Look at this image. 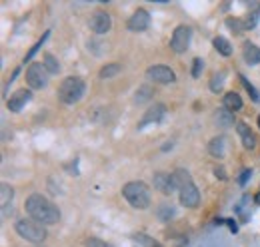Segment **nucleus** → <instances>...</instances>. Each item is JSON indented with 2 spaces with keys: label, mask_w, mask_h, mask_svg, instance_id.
I'll return each instance as SVG.
<instances>
[{
  "label": "nucleus",
  "mask_w": 260,
  "mask_h": 247,
  "mask_svg": "<svg viewBox=\"0 0 260 247\" xmlns=\"http://www.w3.org/2000/svg\"><path fill=\"white\" fill-rule=\"evenodd\" d=\"M24 210H26V214H28L30 219L42 223V225H54L60 219L58 208L50 199H46L44 195H40V193H32V195L26 197Z\"/></svg>",
  "instance_id": "f257e3e1"
},
{
  "label": "nucleus",
  "mask_w": 260,
  "mask_h": 247,
  "mask_svg": "<svg viewBox=\"0 0 260 247\" xmlns=\"http://www.w3.org/2000/svg\"><path fill=\"white\" fill-rule=\"evenodd\" d=\"M164 114H166V106H164V104H154V106H150V108L146 110V114L142 116L140 124H138V130L146 128L148 124H158L164 118Z\"/></svg>",
  "instance_id": "9b49d317"
},
{
  "label": "nucleus",
  "mask_w": 260,
  "mask_h": 247,
  "mask_svg": "<svg viewBox=\"0 0 260 247\" xmlns=\"http://www.w3.org/2000/svg\"><path fill=\"white\" fill-rule=\"evenodd\" d=\"M152 96H154L152 88H148V86H140V88L136 90V94H134V104H136V106L146 104V102H148Z\"/></svg>",
  "instance_id": "aec40b11"
},
{
  "label": "nucleus",
  "mask_w": 260,
  "mask_h": 247,
  "mask_svg": "<svg viewBox=\"0 0 260 247\" xmlns=\"http://www.w3.org/2000/svg\"><path fill=\"white\" fill-rule=\"evenodd\" d=\"M30 100H32V90L20 88V90H16V92L8 98L6 106H8V110H10V112H20V110L30 102Z\"/></svg>",
  "instance_id": "9d476101"
},
{
  "label": "nucleus",
  "mask_w": 260,
  "mask_h": 247,
  "mask_svg": "<svg viewBox=\"0 0 260 247\" xmlns=\"http://www.w3.org/2000/svg\"><path fill=\"white\" fill-rule=\"evenodd\" d=\"M214 48H216L222 56H230V54H232L230 42H228L226 38H222V36H216V38H214Z\"/></svg>",
  "instance_id": "5701e85b"
},
{
  "label": "nucleus",
  "mask_w": 260,
  "mask_h": 247,
  "mask_svg": "<svg viewBox=\"0 0 260 247\" xmlns=\"http://www.w3.org/2000/svg\"><path fill=\"white\" fill-rule=\"evenodd\" d=\"M120 70H122V66H120L118 62H112V64H106V66H102L98 76H100L102 80H104V78H112V76H116Z\"/></svg>",
  "instance_id": "412c9836"
},
{
  "label": "nucleus",
  "mask_w": 260,
  "mask_h": 247,
  "mask_svg": "<svg viewBox=\"0 0 260 247\" xmlns=\"http://www.w3.org/2000/svg\"><path fill=\"white\" fill-rule=\"evenodd\" d=\"M226 150H228L226 136H216V138H212L210 144H208V152L214 155V157H218V159H222V157L226 155Z\"/></svg>",
  "instance_id": "4468645a"
},
{
  "label": "nucleus",
  "mask_w": 260,
  "mask_h": 247,
  "mask_svg": "<svg viewBox=\"0 0 260 247\" xmlns=\"http://www.w3.org/2000/svg\"><path fill=\"white\" fill-rule=\"evenodd\" d=\"M158 216L162 217V219H170V217H174V208L162 205V208H160V212H158Z\"/></svg>",
  "instance_id": "c85d7f7f"
},
{
  "label": "nucleus",
  "mask_w": 260,
  "mask_h": 247,
  "mask_svg": "<svg viewBox=\"0 0 260 247\" xmlns=\"http://www.w3.org/2000/svg\"><path fill=\"white\" fill-rule=\"evenodd\" d=\"M14 229H16V233L22 239H26L30 243H42L46 239V227L42 223L30 219V217L28 219H18L16 225H14Z\"/></svg>",
  "instance_id": "39448f33"
},
{
  "label": "nucleus",
  "mask_w": 260,
  "mask_h": 247,
  "mask_svg": "<svg viewBox=\"0 0 260 247\" xmlns=\"http://www.w3.org/2000/svg\"><path fill=\"white\" fill-rule=\"evenodd\" d=\"M214 122L218 124L220 128H230V126L234 124V118H232V112H228L226 108H220V110H216Z\"/></svg>",
  "instance_id": "6ab92c4d"
},
{
  "label": "nucleus",
  "mask_w": 260,
  "mask_h": 247,
  "mask_svg": "<svg viewBox=\"0 0 260 247\" xmlns=\"http://www.w3.org/2000/svg\"><path fill=\"white\" fill-rule=\"evenodd\" d=\"M250 174H252L250 170H242V172H240V176H238V184L240 185L246 184V182H248V178H250Z\"/></svg>",
  "instance_id": "7c9ffc66"
},
{
  "label": "nucleus",
  "mask_w": 260,
  "mask_h": 247,
  "mask_svg": "<svg viewBox=\"0 0 260 247\" xmlns=\"http://www.w3.org/2000/svg\"><path fill=\"white\" fill-rule=\"evenodd\" d=\"M190 38H192L190 26H186V24L176 26L174 32H172V38H170V48H172V52H176V54L186 52L188 46H190Z\"/></svg>",
  "instance_id": "0eeeda50"
},
{
  "label": "nucleus",
  "mask_w": 260,
  "mask_h": 247,
  "mask_svg": "<svg viewBox=\"0 0 260 247\" xmlns=\"http://www.w3.org/2000/svg\"><path fill=\"white\" fill-rule=\"evenodd\" d=\"M88 24H90V30L94 32V34H106V32L112 28V18H110L108 12L96 10V12H92Z\"/></svg>",
  "instance_id": "1a4fd4ad"
},
{
  "label": "nucleus",
  "mask_w": 260,
  "mask_h": 247,
  "mask_svg": "<svg viewBox=\"0 0 260 247\" xmlns=\"http://www.w3.org/2000/svg\"><path fill=\"white\" fill-rule=\"evenodd\" d=\"M48 34H50V32H44V34H42V38H40V40H38V42L34 44L32 48L28 50V54H26V58H24V62H26V60H30V58H32V56H34V54H36V52H38V50L42 48V44H44V42L48 40Z\"/></svg>",
  "instance_id": "a878e982"
},
{
  "label": "nucleus",
  "mask_w": 260,
  "mask_h": 247,
  "mask_svg": "<svg viewBox=\"0 0 260 247\" xmlns=\"http://www.w3.org/2000/svg\"><path fill=\"white\" fill-rule=\"evenodd\" d=\"M26 84H28V90H42V88H46V84H48V70L44 68V64L34 62V64L28 66V70H26Z\"/></svg>",
  "instance_id": "423d86ee"
},
{
  "label": "nucleus",
  "mask_w": 260,
  "mask_h": 247,
  "mask_svg": "<svg viewBox=\"0 0 260 247\" xmlns=\"http://www.w3.org/2000/svg\"><path fill=\"white\" fill-rule=\"evenodd\" d=\"M172 182H174V187L178 189V197H180V203L184 208L192 210L200 203V191H198V187L194 185L190 174L186 170H182V168L174 170L172 172Z\"/></svg>",
  "instance_id": "f03ea898"
},
{
  "label": "nucleus",
  "mask_w": 260,
  "mask_h": 247,
  "mask_svg": "<svg viewBox=\"0 0 260 247\" xmlns=\"http://www.w3.org/2000/svg\"><path fill=\"white\" fill-rule=\"evenodd\" d=\"M12 197H14V191H12V187L8 184H2L0 185V205H2V214L6 216L8 214V205H10V201H12Z\"/></svg>",
  "instance_id": "a211bd4d"
},
{
  "label": "nucleus",
  "mask_w": 260,
  "mask_h": 247,
  "mask_svg": "<svg viewBox=\"0 0 260 247\" xmlns=\"http://www.w3.org/2000/svg\"><path fill=\"white\" fill-rule=\"evenodd\" d=\"M192 66H194V68H192V76H194V78H198V76H200V70H202V66H204V62L200 60V58H194Z\"/></svg>",
  "instance_id": "c756f323"
},
{
  "label": "nucleus",
  "mask_w": 260,
  "mask_h": 247,
  "mask_svg": "<svg viewBox=\"0 0 260 247\" xmlns=\"http://www.w3.org/2000/svg\"><path fill=\"white\" fill-rule=\"evenodd\" d=\"M236 132H238V136H240V140H242V144H244L246 150H254L256 148V140H254V136H252V132H250V128L244 122L236 124Z\"/></svg>",
  "instance_id": "2eb2a0df"
},
{
  "label": "nucleus",
  "mask_w": 260,
  "mask_h": 247,
  "mask_svg": "<svg viewBox=\"0 0 260 247\" xmlns=\"http://www.w3.org/2000/svg\"><path fill=\"white\" fill-rule=\"evenodd\" d=\"M222 108H226L228 112H232V114L238 112V110H242V98L236 92H228L222 98Z\"/></svg>",
  "instance_id": "f3484780"
},
{
  "label": "nucleus",
  "mask_w": 260,
  "mask_h": 247,
  "mask_svg": "<svg viewBox=\"0 0 260 247\" xmlns=\"http://www.w3.org/2000/svg\"><path fill=\"white\" fill-rule=\"evenodd\" d=\"M122 195L134 210H146L150 205V187L144 182H128L122 187Z\"/></svg>",
  "instance_id": "20e7f679"
},
{
  "label": "nucleus",
  "mask_w": 260,
  "mask_h": 247,
  "mask_svg": "<svg viewBox=\"0 0 260 247\" xmlns=\"http://www.w3.org/2000/svg\"><path fill=\"white\" fill-rule=\"evenodd\" d=\"M44 68L48 70V74H58L60 72V64H58V60L52 56V54H44Z\"/></svg>",
  "instance_id": "b1692460"
},
{
  "label": "nucleus",
  "mask_w": 260,
  "mask_h": 247,
  "mask_svg": "<svg viewBox=\"0 0 260 247\" xmlns=\"http://www.w3.org/2000/svg\"><path fill=\"white\" fill-rule=\"evenodd\" d=\"M242 56H244V62L248 66H256L260 62V48L252 42H244L242 46Z\"/></svg>",
  "instance_id": "dca6fc26"
},
{
  "label": "nucleus",
  "mask_w": 260,
  "mask_h": 247,
  "mask_svg": "<svg viewBox=\"0 0 260 247\" xmlns=\"http://www.w3.org/2000/svg\"><path fill=\"white\" fill-rule=\"evenodd\" d=\"M84 247H114V245H110L108 241H104V239H100V237H88V239L84 241Z\"/></svg>",
  "instance_id": "bb28decb"
},
{
  "label": "nucleus",
  "mask_w": 260,
  "mask_h": 247,
  "mask_svg": "<svg viewBox=\"0 0 260 247\" xmlns=\"http://www.w3.org/2000/svg\"><path fill=\"white\" fill-rule=\"evenodd\" d=\"M258 128H260V116H258Z\"/></svg>",
  "instance_id": "473e14b6"
},
{
  "label": "nucleus",
  "mask_w": 260,
  "mask_h": 247,
  "mask_svg": "<svg viewBox=\"0 0 260 247\" xmlns=\"http://www.w3.org/2000/svg\"><path fill=\"white\" fill-rule=\"evenodd\" d=\"M154 187L164 193V195H168V193H172L176 187H174V182H172V174H162V172H158V174H154Z\"/></svg>",
  "instance_id": "ddd939ff"
},
{
  "label": "nucleus",
  "mask_w": 260,
  "mask_h": 247,
  "mask_svg": "<svg viewBox=\"0 0 260 247\" xmlns=\"http://www.w3.org/2000/svg\"><path fill=\"white\" fill-rule=\"evenodd\" d=\"M148 26H150V14H148V10H144V8H138V10L128 18L130 30L142 32V30H146Z\"/></svg>",
  "instance_id": "f8f14e48"
},
{
  "label": "nucleus",
  "mask_w": 260,
  "mask_h": 247,
  "mask_svg": "<svg viewBox=\"0 0 260 247\" xmlns=\"http://www.w3.org/2000/svg\"><path fill=\"white\" fill-rule=\"evenodd\" d=\"M254 199H256V203H258V205H260V193H258V195H256V197H254Z\"/></svg>",
  "instance_id": "2f4dec72"
},
{
  "label": "nucleus",
  "mask_w": 260,
  "mask_h": 247,
  "mask_svg": "<svg viewBox=\"0 0 260 247\" xmlns=\"http://www.w3.org/2000/svg\"><path fill=\"white\" fill-rule=\"evenodd\" d=\"M84 90H86V84H84L82 78L68 76V78H64L60 82V86H58V100L62 104H66V106H72V104H76V102L82 100Z\"/></svg>",
  "instance_id": "7ed1b4c3"
},
{
  "label": "nucleus",
  "mask_w": 260,
  "mask_h": 247,
  "mask_svg": "<svg viewBox=\"0 0 260 247\" xmlns=\"http://www.w3.org/2000/svg\"><path fill=\"white\" fill-rule=\"evenodd\" d=\"M222 86H224V74H222V72H220V74H214L212 80H210V90H212V92H220Z\"/></svg>",
  "instance_id": "393cba45"
},
{
  "label": "nucleus",
  "mask_w": 260,
  "mask_h": 247,
  "mask_svg": "<svg viewBox=\"0 0 260 247\" xmlns=\"http://www.w3.org/2000/svg\"><path fill=\"white\" fill-rule=\"evenodd\" d=\"M132 245L134 247H156V243H154L152 237H148V235H144V233H134V235H132Z\"/></svg>",
  "instance_id": "4be33fe9"
},
{
  "label": "nucleus",
  "mask_w": 260,
  "mask_h": 247,
  "mask_svg": "<svg viewBox=\"0 0 260 247\" xmlns=\"http://www.w3.org/2000/svg\"><path fill=\"white\" fill-rule=\"evenodd\" d=\"M156 247H162V245H156Z\"/></svg>",
  "instance_id": "72a5a7b5"
},
{
  "label": "nucleus",
  "mask_w": 260,
  "mask_h": 247,
  "mask_svg": "<svg viewBox=\"0 0 260 247\" xmlns=\"http://www.w3.org/2000/svg\"><path fill=\"white\" fill-rule=\"evenodd\" d=\"M146 78H148L150 82H158V84H172V82H176V74H174L168 66H164V64H154V66H150V68L146 70Z\"/></svg>",
  "instance_id": "6e6552de"
},
{
  "label": "nucleus",
  "mask_w": 260,
  "mask_h": 247,
  "mask_svg": "<svg viewBox=\"0 0 260 247\" xmlns=\"http://www.w3.org/2000/svg\"><path fill=\"white\" fill-rule=\"evenodd\" d=\"M240 80H242V84H244L246 92L252 96V100H254V102H260V94L256 92V88H254V86H252V84H250V82H248V80H246L244 76H240Z\"/></svg>",
  "instance_id": "cd10ccee"
}]
</instances>
